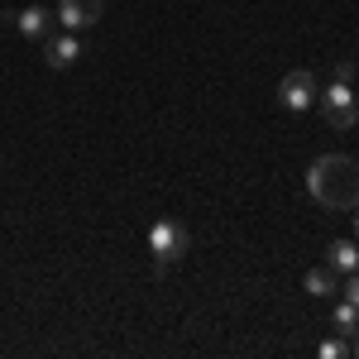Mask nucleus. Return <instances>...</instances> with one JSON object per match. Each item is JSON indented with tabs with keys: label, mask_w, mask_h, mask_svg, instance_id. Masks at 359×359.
Here are the masks:
<instances>
[{
	"label": "nucleus",
	"mask_w": 359,
	"mask_h": 359,
	"mask_svg": "<svg viewBox=\"0 0 359 359\" xmlns=\"http://www.w3.org/2000/svg\"><path fill=\"white\" fill-rule=\"evenodd\" d=\"M306 192L326 211H350L359 206V163L350 154H326L306 168Z\"/></svg>",
	"instance_id": "1"
},
{
	"label": "nucleus",
	"mask_w": 359,
	"mask_h": 359,
	"mask_svg": "<svg viewBox=\"0 0 359 359\" xmlns=\"http://www.w3.org/2000/svg\"><path fill=\"white\" fill-rule=\"evenodd\" d=\"M15 29L25 34L29 43H43L48 29H53V10L48 5H25V10H15Z\"/></svg>",
	"instance_id": "7"
},
{
	"label": "nucleus",
	"mask_w": 359,
	"mask_h": 359,
	"mask_svg": "<svg viewBox=\"0 0 359 359\" xmlns=\"http://www.w3.org/2000/svg\"><path fill=\"white\" fill-rule=\"evenodd\" d=\"M187 249H192V230H187L182 221L163 216V221L149 225V254H154L158 269H172L177 259H187Z\"/></svg>",
	"instance_id": "2"
},
{
	"label": "nucleus",
	"mask_w": 359,
	"mask_h": 359,
	"mask_svg": "<svg viewBox=\"0 0 359 359\" xmlns=\"http://www.w3.org/2000/svg\"><path fill=\"white\" fill-rule=\"evenodd\" d=\"M335 82H355V62H350V57L335 62Z\"/></svg>",
	"instance_id": "13"
},
{
	"label": "nucleus",
	"mask_w": 359,
	"mask_h": 359,
	"mask_svg": "<svg viewBox=\"0 0 359 359\" xmlns=\"http://www.w3.org/2000/svg\"><path fill=\"white\" fill-rule=\"evenodd\" d=\"M82 39L72 34V29H62V34H53V39H43V62L53 67V72H62V67H72L77 57H82Z\"/></svg>",
	"instance_id": "6"
},
{
	"label": "nucleus",
	"mask_w": 359,
	"mask_h": 359,
	"mask_svg": "<svg viewBox=\"0 0 359 359\" xmlns=\"http://www.w3.org/2000/svg\"><path fill=\"white\" fill-rule=\"evenodd\" d=\"M331 321H335V331H340L345 340H350V335L359 331V306L340 297V302H335V311H331Z\"/></svg>",
	"instance_id": "10"
},
{
	"label": "nucleus",
	"mask_w": 359,
	"mask_h": 359,
	"mask_svg": "<svg viewBox=\"0 0 359 359\" xmlns=\"http://www.w3.org/2000/svg\"><path fill=\"white\" fill-rule=\"evenodd\" d=\"M340 292H345V302H355V306H359V269L340 278Z\"/></svg>",
	"instance_id": "12"
},
{
	"label": "nucleus",
	"mask_w": 359,
	"mask_h": 359,
	"mask_svg": "<svg viewBox=\"0 0 359 359\" xmlns=\"http://www.w3.org/2000/svg\"><path fill=\"white\" fill-rule=\"evenodd\" d=\"M316 96H321V82L297 67V72H287L283 82H278V101H283V111H306V106H316Z\"/></svg>",
	"instance_id": "4"
},
{
	"label": "nucleus",
	"mask_w": 359,
	"mask_h": 359,
	"mask_svg": "<svg viewBox=\"0 0 359 359\" xmlns=\"http://www.w3.org/2000/svg\"><path fill=\"white\" fill-rule=\"evenodd\" d=\"M350 355H359V331H355V335H350Z\"/></svg>",
	"instance_id": "14"
},
{
	"label": "nucleus",
	"mask_w": 359,
	"mask_h": 359,
	"mask_svg": "<svg viewBox=\"0 0 359 359\" xmlns=\"http://www.w3.org/2000/svg\"><path fill=\"white\" fill-rule=\"evenodd\" d=\"M326 269H331V273H340V278L355 273V269H359V249L345 245V240H335V245L326 249Z\"/></svg>",
	"instance_id": "8"
},
{
	"label": "nucleus",
	"mask_w": 359,
	"mask_h": 359,
	"mask_svg": "<svg viewBox=\"0 0 359 359\" xmlns=\"http://www.w3.org/2000/svg\"><path fill=\"white\" fill-rule=\"evenodd\" d=\"M316 355H321V359H345V355H350V340H345V335H331V340H321Z\"/></svg>",
	"instance_id": "11"
},
{
	"label": "nucleus",
	"mask_w": 359,
	"mask_h": 359,
	"mask_svg": "<svg viewBox=\"0 0 359 359\" xmlns=\"http://www.w3.org/2000/svg\"><path fill=\"white\" fill-rule=\"evenodd\" d=\"M316 106H321V115H326L331 130H355L359 101H355V91H350V82H331L321 96H316Z\"/></svg>",
	"instance_id": "3"
},
{
	"label": "nucleus",
	"mask_w": 359,
	"mask_h": 359,
	"mask_svg": "<svg viewBox=\"0 0 359 359\" xmlns=\"http://www.w3.org/2000/svg\"><path fill=\"white\" fill-rule=\"evenodd\" d=\"M355 211H359V206H355ZM355 230H359V221H355Z\"/></svg>",
	"instance_id": "15"
},
{
	"label": "nucleus",
	"mask_w": 359,
	"mask_h": 359,
	"mask_svg": "<svg viewBox=\"0 0 359 359\" xmlns=\"http://www.w3.org/2000/svg\"><path fill=\"white\" fill-rule=\"evenodd\" d=\"M101 15H106V5H101V0H57V10H53V20L62 29H72V34L91 29Z\"/></svg>",
	"instance_id": "5"
},
{
	"label": "nucleus",
	"mask_w": 359,
	"mask_h": 359,
	"mask_svg": "<svg viewBox=\"0 0 359 359\" xmlns=\"http://www.w3.org/2000/svg\"><path fill=\"white\" fill-rule=\"evenodd\" d=\"M306 292L311 297H335L340 292V273H331L326 264L321 269H306Z\"/></svg>",
	"instance_id": "9"
}]
</instances>
